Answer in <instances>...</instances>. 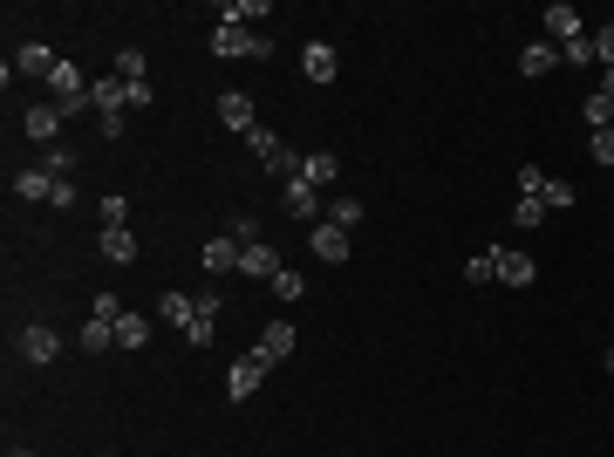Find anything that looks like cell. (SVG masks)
<instances>
[{
    "label": "cell",
    "mask_w": 614,
    "mask_h": 457,
    "mask_svg": "<svg viewBox=\"0 0 614 457\" xmlns=\"http://www.w3.org/2000/svg\"><path fill=\"white\" fill-rule=\"evenodd\" d=\"M123 96H130V110H151V103H157L151 82H123Z\"/></svg>",
    "instance_id": "obj_38"
},
{
    "label": "cell",
    "mask_w": 614,
    "mask_h": 457,
    "mask_svg": "<svg viewBox=\"0 0 614 457\" xmlns=\"http://www.w3.org/2000/svg\"><path fill=\"white\" fill-rule=\"evenodd\" d=\"M123 110H130L123 76H96V116H103V123H123Z\"/></svg>",
    "instance_id": "obj_13"
},
{
    "label": "cell",
    "mask_w": 614,
    "mask_h": 457,
    "mask_svg": "<svg viewBox=\"0 0 614 457\" xmlns=\"http://www.w3.org/2000/svg\"><path fill=\"white\" fill-rule=\"evenodd\" d=\"M608 376H614V348H608Z\"/></svg>",
    "instance_id": "obj_43"
},
{
    "label": "cell",
    "mask_w": 614,
    "mask_h": 457,
    "mask_svg": "<svg viewBox=\"0 0 614 457\" xmlns=\"http://www.w3.org/2000/svg\"><path fill=\"white\" fill-rule=\"evenodd\" d=\"M587 151H594V164H614V130H594V144H587Z\"/></svg>",
    "instance_id": "obj_40"
},
{
    "label": "cell",
    "mask_w": 614,
    "mask_h": 457,
    "mask_svg": "<svg viewBox=\"0 0 614 457\" xmlns=\"http://www.w3.org/2000/svg\"><path fill=\"white\" fill-rule=\"evenodd\" d=\"M601 96H608V103H614V69H608V76H601Z\"/></svg>",
    "instance_id": "obj_42"
},
{
    "label": "cell",
    "mask_w": 614,
    "mask_h": 457,
    "mask_svg": "<svg viewBox=\"0 0 614 457\" xmlns=\"http://www.w3.org/2000/svg\"><path fill=\"white\" fill-rule=\"evenodd\" d=\"M492 260H499V287H533L539 280V260L519 246H492Z\"/></svg>",
    "instance_id": "obj_5"
},
{
    "label": "cell",
    "mask_w": 614,
    "mask_h": 457,
    "mask_svg": "<svg viewBox=\"0 0 614 457\" xmlns=\"http://www.w3.org/2000/svg\"><path fill=\"white\" fill-rule=\"evenodd\" d=\"M219 307H226V294H198V321L185 328V342H192V348L212 342V328H219Z\"/></svg>",
    "instance_id": "obj_16"
},
{
    "label": "cell",
    "mask_w": 614,
    "mask_h": 457,
    "mask_svg": "<svg viewBox=\"0 0 614 457\" xmlns=\"http://www.w3.org/2000/svg\"><path fill=\"white\" fill-rule=\"evenodd\" d=\"M103 226H130V198H123V191L103 198Z\"/></svg>",
    "instance_id": "obj_35"
},
{
    "label": "cell",
    "mask_w": 614,
    "mask_h": 457,
    "mask_svg": "<svg viewBox=\"0 0 614 457\" xmlns=\"http://www.w3.org/2000/svg\"><path fill=\"white\" fill-rule=\"evenodd\" d=\"M89 314H96V321H123V301H116V294H89Z\"/></svg>",
    "instance_id": "obj_37"
},
{
    "label": "cell",
    "mask_w": 614,
    "mask_h": 457,
    "mask_svg": "<svg viewBox=\"0 0 614 457\" xmlns=\"http://www.w3.org/2000/svg\"><path fill=\"white\" fill-rule=\"evenodd\" d=\"M608 130H614V123H608Z\"/></svg>",
    "instance_id": "obj_45"
},
{
    "label": "cell",
    "mask_w": 614,
    "mask_h": 457,
    "mask_svg": "<svg viewBox=\"0 0 614 457\" xmlns=\"http://www.w3.org/2000/svg\"><path fill=\"white\" fill-rule=\"evenodd\" d=\"M560 62H567V69H594V35L567 41V48H560Z\"/></svg>",
    "instance_id": "obj_33"
},
{
    "label": "cell",
    "mask_w": 614,
    "mask_h": 457,
    "mask_svg": "<svg viewBox=\"0 0 614 457\" xmlns=\"http://www.w3.org/2000/svg\"><path fill=\"white\" fill-rule=\"evenodd\" d=\"M301 178L314 191H328V185H342V157L335 151H307V164H301Z\"/></svg>",
    "instance_id": "obj_14"
},
{
    "label": "cell",
    "mask_w": 614,
    "mask_h": 457,
    "mask_svg": "<svg viewBox=\"0 0 614 457\" xmlns=\"http://www.w3.org/2000/svg\"><path fill=\"white\" fill-rule=\"evenodd\" d=\"M307 246H314V260H328V267H342V260H348V246H355V239H348L342 226H328V219H321V226H307Z\"/></svg>",
    "instance_id": "obj_8"
},
{
    "label": "cell",
    "mask_w": 614,
    "mask_h": 457,
    "mask_svg": "<svg viewBox=\"0 0 614 457\" xmlns=\"http://www.w3.org/2000/svg\"><path fill=\"white\" fill-rule=\"evenodd\" d=\"M157 321L185 335V328L198 321V294H178V287H171V294H157Z\"/></svg>",
    "instance_id": "obj_11"
},
{
    "label": "cell",
    "mask_w": 614,
    "mask_h": 457,
    "mask_svg": "<svg viewBox=\"0 0 614 457\" xmlns=\"http://www.w3.org/2000/svg\"><path fill=\"white\" fill-rule=\"evenodd\" d=\"M219 123H226V130H239V137H246V130L260 123V116H253V96H239V89H226V96H219Z\"/></svg>",
    "instance_id": "obj_17"
},
{
    "label": "cell",
    "mask_w": 614,
    "mask_h": 457,
    "mask_svg": "<svg viewBox=\"0 0 614 457\" xmlns=\"http://www.w3.org/2000/svg\"><path fill=\"white\" fill-rule=\"evenodd\" d=\"M48 103L62 116H76V110H96V82H82L76 62H55V76H48Z\"/></svg>",
    "instance_id": "obj_2"
},
{
    "label": "cell",
    "mask_w": 614,
    "mask_h": 457,
    "mask_svg": "<svg viewBox=\"0 0 614 457\" xmlns=\"http://www.w3.org/2000/svg\"><path fill=\"white\" fill-rule=\"evenodd\" d=\"M212 55L219 62H267L273 35L267 28H212Z\"/></svg>",
    "instance_id": "obj_1"
},
{
    "label": "cell",
    "mask_w": 614,
    "mask_h": 457,
    "mask_svg": "<svg viewBox=\"0 0 614 457\" xmlns=\"http://www.w3.org/2000/svg\"><path fill=\"white\" fill-rule=\"evenodd\" d=\"M116 76L123 82H151L144 76V48H116Z\"/></svg>",
    "instance_id": "obj_32"
},
{
    "label": "cell",
    "mask_w": 614,
    "mask_h": 457,
    "mask_svg": "<svg viewBox=\"0 0 614 457\" xmlns=\"http://www.w3.org/2000/svg\"><path fill=\"white\" fill-rule=\"evenodd\" d=\"M587 123H594V130H608V123H614V103H608V96H601V89L587 96Z\"/></svg>",
    "instance_id": "obj_36"
},
{
    "label": "cell",
    "mask_w": 614,
    "mask_h": 457,
    "mask_svg": "<svg viewBox=\"0 0 614 457\" xmlns=\"http://www.w3.org/2000/svg\"><path fill=\"white\" fill-rule=\"evenodd\" d=\"M267 369H273L267 355H239V362L226 369V396H232V403H246V396H253V389L267 382Z\"/></svg>",
    "instance_id": "obj_4"
},
{
    "label": "cell",
    "mask_w": 614,
    "mask_h": 457,
    "mask_svg": "<svg viewBox=\"0 0 614 457\" xmlns=\"http://www.w3.org/2000/svg\"><path fill=\"white\" fill-rule=\"evenodd\" d=\"M512 226H519V232L546 226V198H512Z\"/></svg>",
    "instance_id": "obj_29"
},
{
    "label": "cell",
    "mask_w": 614,
    "mask_h": 457,
    "mask_svg": "<svg viewBox=\"0 0 614 457\" xmlns=\"http://www.w3.org/2000/svg\"><path fill=\"white\" fill-rule=\"evenodd\" d=\"M14 348H21V362H35V369H41V362L62 355V335H55L48 321H35V328H21V342H14Z\"/></svg>",
    "instance_id": "obj_7"
},
{
    "label": "cell",
    "mask_w": 614,
    "mask_h": 457,
    "mask_svg": "<svg viewBox=\"0 0 614 457\" xmlns=\"http://www.w3.org/2000/svg\"><path fill=\"white\" fill-rule=\"evenodd\" d=\"M76 348H82V355H110V348H116V321H96V314H89L82 335H76Z\"/></svg>",
    "instance_id": "obj_23"
},
{
    "label": "cell",
    "mask_w": 614,
    "mask_h": 457,
    "mask_svg": "<svg viewBox=\"0 0 614 457\" xmlns=\"http://www.w3.org/2000/svg\"><path fill=\"white\" fill-rule=\"evenodd\" d=\"M464 280H471V287H499V260H492V253H471V260H464Z\"/></svg>",
    "instance_id": "obj_28"
},
{
    "label": "cell",
    "mask_w": 614,
    "mask_h": 457,
    "mask_svg": "<svg viewBox=\"0 0 614 457\" xmlns=\"http://www.w3.org/2000/svg\"><path fill=\"white\" fill-rule=\"evenodd\" d=\"M574 205V185L567 178H546V212H567Z\"/></svg>",
    "instance_id": "obj_34"
},
{
    "label": "cell",
    "mask_w": 614,
    "mask_h": 457,
    "mask_svg": "<svg viewBox=\"0 0 614 457\" xmlns=\"http://www.w3.org/2000/svg\"><path fill=\"white\" fill-rule=\"evenodd\" d=\"M553 69H560V48H553V41H533V48L519 55V76H553Z\"/></svg>",
    "instance_id": "obj_24"
},
{
    "label": "cell",
    "mask_w": 614,
    "mask_h": 457,
    "mask_svg": "<svg viewBox=\"0 0 614 457\" xmlns=\"http://www.w3.org/2000/svg\"><path fill=\"white\" fill-rule=\"evenodd\" d=\"M294 348H301V335H294V328H287V321H273L267 335H260V348H253V355H267V362H287V355H294Z\"/></svg>",
    "instance_id": "obj_21"
},
{
    "label": "cell",
    "mask_w": 614,
    "mask_h": 457,
    "mask_svg": "<svg viewBox=\"0 0 614 457\" xmlns=\"http://www.w3.org/2000/svg\"><path fill=\"white\" fill-rule=\"evenodd\" d=\"M512 185H519V198H546V171H539V164H519Z\"/></svg>",
    "instance_id": "obj_31"
},
{
    "label": "cell",
    "mask_w": 614,
    "mask_h": 457,
    "mask_svg": "<svg viewBox=\"0 0 614 457\" xmlns=\"http://www.w3.org/2000/svg\"><path fill=\"white\" fill-rule=\"evenodd\" d=\"M301 76L307 82H335V76H342V55H335L328 41H307V48H301Z\"/></svg>",
    "instance_id": "obj_10"
},
{
    "label": "cell",
    "mask_w": 614,
    "mask_h": 457,
    "mask_svg": "<svg viewBox=\"0 0 614 457\" xmlns=\"http://www.w3.org/2000/svg\"><path fill=\"white\" fill-rule=\"evenodd\" d=\"M198 267L205 273H232L239 267V239H205V246H198Z\"/></svg>",
    "instance_id": "obj_20"
},
{
    "label": "cell",
    "mask_w": 614,
    "mask_h": 457,
    "mask_svg": "<svg viewBox=\"0 0 614 457\" xmlns=\"http://www.w3.org/2000/svg\"><path fill=\"white\" fill-rule=\"evenodd\" d=\"M267 287H273V294H280V301H287V307H294V301H301V294H307V280H301V273H294V267H280V273H273V280H267Z\"/></svg>",
    "instance_id": "obj_30"
},
{
    "label": "cell",
    "mask_w": 614,
    "mask_h": 457,
    "mask_svg": "<svg viewBox=\"0 0 614 457\" xmlns=\"http://www.w3.org/2000/svg\"><path fill=\"white\" fill-rule=\"evenodd\" d=\"M321 219H328V226H342V232H355V226H362V219H369V205H362V198H348V191H335Z\"/></svg>",
    "instance_id": "obj_19"
},
{
    "label": "cell",
    "mask_w": 614,
    "mask_h": 457,
    "mask_svg": "<svg viewBox=\"0 0 614 457\" xmlns=\"http://www.w3.org/2000/svg\"><path fill=\"white\" fill-rule=\"evenodd\" d=\"M55 62H62V55H55V48H48V41H28V48H21V55H14V69H21V76H55Z\"/></svg>",
    "instance_id": "obj_18"
},
{
    "label": "cell",
    "mask_w": 614,
    "mask_h": 457,
    "mask_svg": "<svg viewBox=\"0 0 614 457\" xmlns=\"http://www.w3.org/2000/svg\"><path fill=\"white\" fill-rule=\"evenodd\" d=\"M41 171H48L55 185H69V178H76V151H69V144H48V151H41Z\"/></svg>",
    "instance_id": "obj_25"
},
{
    "label": "cell",
    "mask_w": 614,
    "mask_h": 457,
    "mask_svg": "<svg viewBox=\"0 0 614 457\" xmlns=\"http://www.w3.org/2000/svg\"><path fill=\"white\" fill-rule=\"evenodd\" d=\"M594 62H601V69H614V21L594 35Z\"/></svg>",
    "instance_id": "obj_39"
},
{
    "label": "cell",
    "mask_w": 614,
    "mask_h": 457,
    "mask_svg": "<svg viewBox=\"0 0 614 457\" xmlns=\"http://www.w3.org/2000/svg\"><path fill=\"white\" fill-rule=\"evenodd\" d=\"M232 239H239V246H253V239H260V226H253V212H239V219H232Z\"/></svg>",
    "instance_id": "obj_41"
},
{
    "label": "cell",
    "mask_w": 614,
    "mask_h": 457,
    "mask_svg": "<svg viewBox=\"0 0 614 457\" xmlns=\"http://www.w3.org/2000/svg\"><path fill=\"white\" fill-rule=\"evenodd\" d=\"M14 457H35V451H14Z\"/></svg>",
    "instance_id": "obj_44"
},
{
    "label": "cell",
    "mask_w": 614,
    "mask_h": 457,
    "mask_svg": "<svg viewBox=\"0 0 614 457\" xmlns=\"http://www.w3.org/2000/svg\"><path fill=\"white\" fill-rule=\"evenodd\" d=\"M580 35H587L580 7H567V0H553V7H546V41H553V48H567V41H580Z\"/></svg>",
    "instance_id": "obj_9"
},
{
    "label": "cell",
    "mask_w": 614,
    "mask_h": 457,
    "mask_svg": "<svg viewBox=\"0 0 614 457\" xmlns=\"http://www.w3.org/2000/svg\"><path fill=\"white\" fill-rule=\"evenodd\" d=\"M267 21V0H226L219 7V28H260Z\"/></svg>",
    "instance_id": "obj_22"
},
{
    "label": "cell",
    "mask_w": 614,
    "mask_h": 457,
    "mask_svg": "<svg viewBox=\"0 0 614 457\" xmlns=\"http://www.w3.org/2000/svg\"><path fill=\"white\" fill-rule=\"evenodd\" d=\"M239 273H246V280H273V273H280V253H273L267 239H253V246H239Z\"/></svg>",
    "instance_id": "obj_12"
},
{
    "label": "cell",
    "mask_w": 614,
    "mask_h": 457,
    "mask_svg": "<svg viewBox=\"0 0 614 457\" xmlns=\"http://www.w3.org/2000/svg\"><path fill=\"white\" fill-rule=\"evenodd\" d=\"M21 137L41 144V151H48V144H62V110H55V103H35V110L21 116Z\"/></svg>",
    "instance_id": "obj_6"
},
{
    "label": "cell",
    "mask_w": 614,
    "mask_h": 457,
    "mask_svg": "<svg viewBox=\"0 0 614 457\" xmlns=\"http://www.w3.org/2000/svg\"><path fill=\"white\" fill-rule=\"evenodd\" d=\"M96 246H103V260H110V267H130V260H137L130 226H103V232H96Z\"/></svg>",
    "instance_id": "obj_15"
},
{
    "label": "cell",
    "mask_w": 614,
    "mask_h": 457,
    "mask_svg": "<svg viewBox=\"0 0 614 457\" xmlns=\"http://www.w3.org/2000/svg\"><path fill=\"white\" fill-rule=\"evenodd\" d=\"M280 205H287V219H301V226H321V212H328L321 191L307 185V178H287V185H280Z\"/></svg>",
    "instance_id": "obj_3"
},
{
    "label": "cell",
    "mask_w": 614,
    "mask_h": 457,
    "mask_svg": "<svg viewBox=\"0 0 614 457\" xmlns=\"http://www.w3.org/2000/svg\"><path fill=\"white\" fill-rule=\"evenodd\" d=\"M116 348H151V321L123 307V321H116Z\"/></svg>",
    "instance_id": "obj_26"
},
{
    "label": "cell",
    "mask_w": 614,
    "mask_h": 457,
    "mask_svg": "<svg viewBox=\"0 0 614 457\" xmlns=\"http://www.w3.org/2000/svg\"><path fill=\"white\" fill-rule=\"evenodd\" d=\"M14 198H55V178H48V171H14Z\"/></svg>",
    "instance_id": "obj_27"
}]
</instances>
